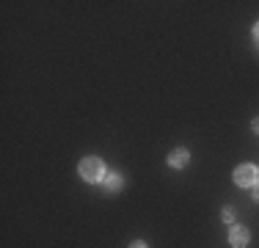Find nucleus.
Instances as JSON below:
<instances>
[{
	"instance_id": "obj_9",
	"label": "nucleus",
	"mask_w": 259,
	"mask_h": 248,
	"mask_svg": "<svg viewBox=\"0 0 259 248\" xmlns=\"http://www.w3.org/2000/svg\"><path fill=\"white\" fill-rule=\"evenodd\" d=\"M254 39H256V42H259V22H256V25H254Z\"/></svg>"
},
{
	"instance_id": "obj_8",
	"label": "nucleus",
	"mask_w": 259,
	"mask_h": 248,
	"mask_svg": "<svg viewBox=\"0 0 259 248\" xmlns=\"http://www.w3.org/2000/svg\"><path fill=\"white\" fill-rule=\"evenodd\" d=\"M130 248H146V243H141V240H135V243L130 245Z\"/></svg>"
},
{
	"instance_id": "obj_4",
	"label": "nucleus",
	"mask_w": 259,
	"mask_h": 248,
	"mask_svg": "<svg viewBox=\"0 0 259 248\" xmlns=\"http://www.w3.org/2000/svg\"><path fill=\"white\" fill-rule=\"evenodd\" d=\"M188 160H190L188 149H174V152L168 154V166H171V169H185V166H188Z\"/></svg>"
},
{
	"instance_id": "obj_3",
	"label": "nucleus",
	"mask_w": 259,
	"mask_h": 248,
	"mask_svg": "<svg viewBox=\"0 0 259 248\" xmlns=\"http://www.w3.org/2000/svg\"><path fill=\"white\" fill-rule=\"evenodd\" d=\"M229 243H232L234 248H245V245H248V229L232 223V229H229Z\"/></svg>"
},
{
	"instance_id": "obj_7",
	"label": "nucleus",
	"mask_w": 259,
	"mask_h": 248,
	"mask_svg": "<svg viewBox=\"0 0 259 248\" xmlns=\"http://www.w3.org/2000/svg\"><path fill=\"white\" fill-rule=\"evenodd\" d=\"M251 130H254V133L259 135V116H256V119H254V121H251Z\"/></svg>"
},
{
	"instance_id": "obj_10",
	"label": "nucleus",
	"mask_w": 259,
	"mask_h": 248,
	"mask_svg": "<svg viewBox=\"0 0 259 248\" xmlns=\"http://www.w3.org/2000/svg\"><path fill=\"white\" fill-rule=\"evenodd\" d=\"M254 198H256V201H259V188H254Z\"/></svg>"
},
{
	"instance_id": "obj_6",
	"label": "nucleus",
	"mask_w": 259,
	"mask_h": 248,
	"mask_svg": "<svg viewBox=\"0 0 259 248\" xmlns=\"http://www.w3.org/2000/svg\"><path fill=\"white\" fill-rule=\"evenodd\" d=\"M224 221H226V223H232V221H234V215H232V210H224Z\"/></svg>"
},
{
	"instance_id": "obj_1",
	"label": "nucleus",
	"mask_w": 259,
	"mask_h": 248,
	"mask_svg": "<svg viewBox=\"0 0 259 248\" xmlns=\"http://www.w3.org/2000/svg\"><path fill=\"white\" fill-rule=\"evenodd\" d=\"M77 171H80V177H83L85 182H102V179H105V163H102L100 157H85V160H80Z\"/></svg>"
},
{
	"instance_id": "obj_2",
	"label": "nucleus",
	"mask_w": 259,
	"mask_h": 248,
	"mask_svg": "<svg viewBox=\"0 0 259 248\" xmlns=\"http://www.w3.org/2000/svg\"><path fill=\"white\" fill-rule=\"evenodd\" d=\"M234 182H237L240 188H254L259 182V169L256 166H237V169H234Z\"/></svg>"
},
{
	"instance_id": "obj_5",
	"label": "nucleus",
	"mask_w": 259,
	"mask_h": 248,
	"mask_svg": "<svg viewBox=\"0 0 259 248\" xmlns=\"http://www.w3.org/2000/svg\"><path fill=\"white\" fill-rule=\"evenodd\" d=\"M105 188H108L110 193L121 190V177H119V174H108V179H105Z\"/></svg>"
}]
</instances>
